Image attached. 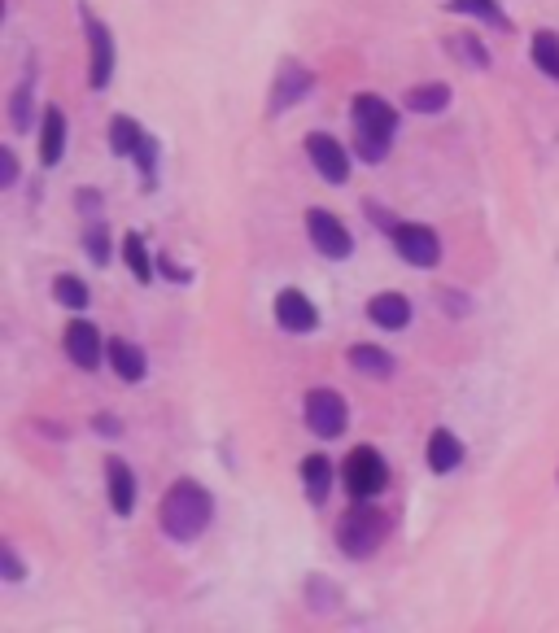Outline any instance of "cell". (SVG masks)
<instances>
[{"label": "cell", "instance_id": "cell-33", "mask_svg": "<svg viewBox=\"0 0 559 633\" xmlns=\"http://www.w3.org/2000/svg\"><path fill=\"white\" fill-rule=\"evenodd\" d=\"M79 210L83 214H97L101 210V193H97V188H79Z\"/></svg>", "mask_w": 559, "mask_h": 633}, {"label": "cell", "instance_id": "cell-31", "mask_svg": "<svg viewBox=\"0 0 559 633\" xmlns=\"http://www.w3.org/2000/svg\"><path fill=\"white\" fill-rule=\"evenodd\" d=\"M0 559H5V577L9 581H22V559L14 555V546L5 542V551H0Z\"/></svg>", "mask_w": 559, "mask_h": 633}, {"label": "cell", "instance_id": "cell-1", "mask_svg": "<svg viewBox=\"0 0 559 633\" xmlns=\"http://www.w3.org/2000/svg\"><path fill=\"white\" fill-rule=\"evenodd\" d=\"M350 118H354V153L363 162H385V153L394 149L398 136V110L376 92H359L350 101Z\"/></svg>", "mask_w": 559, "mask_h": 633}, {"label": "cell", "instance_id": "cell-4", "mask_svg": "<svg viewBox=\"0 0 559 633\" xmlns=\"http://www.w3.org/2000/svg\"><path fill=\"white\" fill-rule=\"evenodd\" d=\"M79 18H83V31H88V57H92V70H88V83L92 92H105L114 79V62H118V49H114V31L92 14L88 5H79Z\"/></svg>", "mask_w": 559, "mask_h": 633}, {"label": "cell", "instance_id": "cell-30", "mask_svg": "<svg viewBox=\"0 0 559 633\" xmlns=\"http://www.w3.org/2000/svg\"><path fill=\"white\" fill-rule=\"evenodd\" d=\"M14 179H18V158H14V149H0V188H14Z\"/></svg>", "mask_w": 559, "mask_h": 633}, {"label": "cell", "instance_id": "cell-10", "mask_svg": "<svg viewBox=\"0 0 559 633\" xmlns=\"http://www.w3.org/2000/svg\"><path fill=\"white\" fill-rule=\"evenodd\" d=\"M306 158H311V166L328 179V184H346L350 179V153L337 136H328V131H311V136H306Z\"/></svg>", "mask_w": 559, "mask_h": 633}, {"label": "cell", "instance_id": "cell-29", "mask_svg": "<svg viewBox=\"0 0 559 633\" xmlns=\"http://www.w3.org/2000/svg\"><path fill=\"white\" fill-rule=\"evenodd\" d=\"M136 166L145 171V184L153 188V179H158V140L145 136V145L136 149Z\"/></svg>", "mask_w": 559, "mask_h": 633}, {"label": "cell", "instance_id": "cell-2", "mask_svg": "<svg viewBox=\"0 0 559 633\" xmlns=\"http://www.w3.org/2000/svg\"><path fill=\"white\" fill-rule=\"evenodd\" d=\"M158 520H162L166 537H175V542H193V537L206 533V524L214 520V498L197 481H175L162 494Z\"/></svg>", "mask_w": 559, "mask_h": 633}, {"label": "cell", "instance_id": "cell-22", "mask_svg": "<svg viewBox=\"0 0 559 633\" xmlns=\"http://www.w3.org/2000/svg\"><path fill=\"white\" fill-rule=\"evenodd\" d=\"M529 57H533V66H538L546 79H559V35L555 31H533Z\"/></svg>", "mask_w": 559, "mask_h": 633}, {"label": "cell", "instance_id": "cell-25", "mask_svg": "<svg viewBox=\"0 0 559 633\" xmlns=\"http://www.w3.org/2000/svg\"><path fill=\"white\" fill-rule=\"evenodd\" d=\"M450 14H468V18H481V22H494L498 31H511V18L503 14L498 0H446Z\"/></svg>", "mask_w": 559, "mask_h": 633}, {"label": "cell", "instance_id": "cell-3", "mask_svg": "<svg viewBox=\"0 0 559 633\" xmlns=\"http://www.w3.org/2000/svg\"><path fill=\"white\" fill-rule=\"evenodd\" d=\"M380 542H385V516H380L372 503H354L346 516H341V524H337V546H341V555L367 559V555H376Z\"/></svg>", "mask_w": 559, "mask_h": 633}, {"label": "cell", "instance_id": "cell-11", "mask_svg": "<svg viewBox=\"0 0 559 633\" xmlns=\"http://www.w3.org/2000/svg\"><path fill=\"white\" fill-rule=\"evenodd\" d=\"M276 324L284 332H293V337H306V332L319 328V310H315V302L302 289H280V297H276Z\"/></svg>", "mask_w": 559, "mask_h": 633}, {"label": "cell", "instance_id": "cell-14", "mask_svg": "<svg viewBox=\"0 0 559 633\" xmlns=\"http://www.w3.org/2000/svg\"><path fill=\"white\" fill-rule=\"evenodd\" d=\"M66 114L57 105H44V118H40V166H57L66 153Z\"/></svg>", "mask_w": 559, "mask_h": 633}, {"label": "cell", "instance_id": "cell-28", "mask_svg": "<svg viewBox=\"0 0 559 633\" xmlns=\"http://www.w3.org/2000/svg\"><path fill=\"white\" fill-rule=\"evenodd\" d=\"M83 249H88V258L97 262V267H105V262H110V228L92 219L88 232H83Z\"/></svg>", "mask_w": 559, "mask_h": 633}, {"label": "cell", "instance_id": "cell-23", "mask_svg": "<svg viewBox=\"0 0 559 633\" xmlns=\"http://www.w3.org/2000/svg\"><path fill=\"white\" fill-rule=\"evenodd\" d=\"M350 363L359 367L363 376H372V380L394 376V354H385L380 345H354V350H350Z\"/></svg>", "mask_w": 559, "mask_h": 633}, {"label": "cell", "instance_id": "cell-5", "mask_svg": "<svg viewBox=\"0 0 559 633\" xmlns=\"http://www.w3.org/2000/svg\"><path fill=\"white\" fill-rule=\"evenodd\" d=\"M341 476H346V489H350L354 503H367V498H376L380 489L389 485V468H385V459H380L372 446L350 450V455H346V468H341Z\"/></svg>", "mask_w": 559, "mask_h": 633}, {"label": "cell", "instance_id": "cell-15", "mask_svg": "<svg viewBox=\"0 0 559 633\" xmlns=\"http://www.w3.org/2000/svg\"><path fill=\"white\" fill-rule=\"evenodd\" d=\"M367 319L385 332H402L411 324V302L402 293H376L372 302H367Z\"/></svg>", "mask_w": 559, "mask_h": 633}, {"label": "cell", "instance_id": "cell-12", "mask_svg": "<svg viewBox=\"0 0 559 633\" xmlns=\"http://www.w3.org/2000/svg\"><path fill=\"white\" fill-rule=\"evenodd\" d=\"M66 354H70V363H75V367H83V372H97L101 354H105V341H101L97 324H88V319H70V328H66Z\"/></svg>", "mask_w": 559, "mask_h": 633}, {"label": "cell", "instance_id": "cell-27", "mask_svg": "<svg viewBox=\"0 0 559 633\" xmlns=\"http://www.w3.org/2000/svg\"><path fill=\"white\" fill-rule=\"evenodd\" d=\"M9 123H14V131H31V75L9 97Z\"/></svg>", "mask_w": 559, "mask_h": 633}, {"label": "cell", "instance_id": "cell-20", "mask_svg": "<svg viewBox=\"0 0 559 633\" xmlns=\"http://www.w3.org/2000/svg\"><path fill=\"white\" fill-rule=\"evenodd\" d=\"M302 485H306V498L319 507L328 503V489H332V463L324 455H306L302 459Z\"/></svg>", "mask_w": 559, "mask_h": 633}, {"label": "cell", "instance_id": "cell-18", "mask_svg": "<svg viewBox=\"0 0 559 633\" xmlns=\"http://www.w3.org/2000/svg\"><path fill=\"white\" fill-rule=\"evenodd\" d=\"M145 136H149V131L140 127L132 114H114L110 118V149L118 153V158H136V149L145 145Z\"/></svg>", "mask_w": 559, "mask_h": 633}, {"label": "cell", "instance_id": "cell-8", "mask_svg": "<svg viewBox=\"0 0 559 633\" xmlns=\"http://www.w3.org/2000/svg\"><path fill=\"white\" fill-rule=\"evenodd\" d=\"M315 92V75L306 70L297 57H284L276 70V83H271V114H284L293 105H302Z\"/></svg>", "mask_w": 559, "mask_h": 633}, {"label": "cell", "instance_id": "cell-13", "mask_svg": "<svg viewBox=\"0 0 559 633\" xmlns=\"http://www.w3.org/2000/svg\"><path fill=\"white\" fill-rule=\"evenodd\" d=\"M105 358H110L114 376H118V380H127V385L145 380V372H149V358H145V350H140V345H132V341H123V337L105 341Z\"/></svg>", "mask_w": 559, "mask_h": 633}, {"label": "cell", "instance_id": "cell-24", "mask_svg": "<svg viewBox=\"0 0 559 633\" xmlns=\"http://www.w3.org/2000/svg\"><path fill=\"white\" fill-rule=\"evenodd\" d=\"M123 262H127V271H132L140 284H149L153 280V267H158V262L149 258V245H145V236H140V232H127L123 236Z\"/></svg>", "mask_w": 559, "mask_h": 633}, {"label": "cell", "instance_id": "cell-17", "mask_svg": "<svg viewBox=\"0 0 559 633\" xmlns=\"http://www.w3.org/2000/svg\"><path fill=\"white\" fill-rule=\"evenodd\" d=\"M463 463V441L450 433V428H433V437H428V468H433L437 476L455 472Z\"/></svg>", "mask_w": 559, "mask_h": 633}, {"label": "cell", "instance_id": "cell-6", "mask_svg": "<svg viewBox=\"0 0 559 633\" xmlns=\"http://www.w3.org/2000/svg\"><path fill=\"white\" fill-rule=\"evenodd\" d=\"M306 236H311V245L332 262L354 254V236L346 232V223H341L332 210H306Z\"/></svg>", "mask_w": 559, "mask_h": 633}, {"label": "cell", "instance_id": "cell-21", "mask_svg": "<svg viewBox=\"0 0 559 633\" xmlns=\"http://www.w3.org/2000/svg\"><path fill=\"white\" fill-rule=\"evenodd\" d=\"M446 53L455 57V62H463L468 70H490V53H485V44L477 40V35H468V31L450 35V40H446Z\"/></svg>", "mask_w": 559, "mask_h": 633}, {"label": "cell", "instance_id": "cell-34", "mask_svg": "<svg viewBox=\"0 0 559 633\" xmlns=\"http://www.w3.org/2000/svg\"><path fill=\"white\" fill-rule=\"evenodd\" d=\"M442 302H446V315H468V297H459L455 289H446Z\"/></svg>", "mask_w": 559, "mask_h": 633}, {"label": "cell", "instance_id": "cell-9", "mask_svg": "<svg viewBox=\"0 0 559 633\" xmlns=\"http://www.w3.org/2000/svg\"><path fill=\"white\" fill-rule=\"evenodd\" d=\"M389 241H394V249L411 262V267H424L428 271V267H437V262H442V241H437V232L424 228V223H398Z\"/></svg>", "mask_w": 559, "mask_h": 633}, {"label": "cell", "instance_id": "cell-19", "mask_svg": "<svg viewBox=\"0 0 559 633\" xmlns=\"http://www.w3.org/2000/svg\"><path fill=\"white\" fill-rule=\"evenodd\" d=\"M402 105L411 114H442V110H450V88L446 83H415L407 97H402Z\"/></svg>", "mask_w": 559, "mask_h": 633}, {"label": "cell", "instance_id": "cell-7", "mask_svg": "<svg viewBox=\"0 0 559 633\" xmlns=\"http://www.w3.org/2000/svg\"><path fill=\"white\" fill-rule=\"evenodd\" d=\"M306 428L315 437H341L346 433V398L337 389H311L306 393Z\"/></svg>", "mask_w": 559, "mask_h": 633}, {"label": "cell", "instance_id": "cell-35", "mask_svg": "<svg viewBox=\"0 0 559 633\" xmlns=\"http://www.w3.org/2000/svg\"><path fill=\"white\" fill-rule=\"evenodd\" d=\"M92 428H97L101 437H118V433H123V424H118L114 415H97V420H92Z\"/></svg>", "mask_w": 559, "mask_h": 633}, {"label": "cell", "instance_id": "cell-26", "mask_svg": "<svg viewBox=\"0 0 559 633\" xmlns=\"http://www.w3.org/2000/svg\"><path fill=\"white\" fill-rule=\"evenodd\" d=\"M53 297L66 310H83V306H88V284H83L79 276H57L53 280Z\"/></svg>", "mask_w": 559, "mask_h": 633}, {"label": "cell", "instance_id": "cell-32", "mask_svg": "<svg viewBox=\"0 0 559 633\" xmlns=\"http://www.w3.org/2000/svg\"><path fill=\"white\" fill-rule=\"evenodd\" d=\"M158 271H162L166 280H180V284H188V271H184L175 258H158Z\"/></svg>", "mask_w": 559, "mask_h": 633}, {"label": "cell", "instance_id": "cell-16", "mask_svg": "<svg viewBox=\"0 0 559 633\" xmlns=\"http://www.w3.org/2000/svg\"><path fill=\"white\" fill-rule=\"evenodd\" d=\"M105 485H110V507L118 511V516H132V507H136V476H132V468H127L123 459L105 463Z\"/></svg>", "mask_w": 559, "mask_h": 633}]
</instances>
